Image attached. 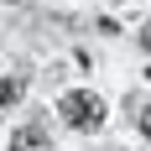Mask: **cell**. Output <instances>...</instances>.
Instances as JSON below:
<instances>
[{"instance_id": "cell-1", "label": "cell", "mask_w": 151, "mask_h": 151, "mask_svg": "<svg viewBox=\"0 0 151 151\" xmlns=\"http://www.w3.org/2000/svg\"><path fill=\"white\" fill-rule=\"evenodd\" d=\"M58 115L73 125V130H99V125H104V99L89 94V89H73V94L58 99Z\"/></svg>"}, {"instance_id": "cell-2", "label": "cell", "mask_w": 151, "mask_h": 151, "mask_svg": "<svg viewBox=\"0 0 151 151\" xmlns=\"http://www.w3.org/2000/svg\"><path fill=\"white\" fill-rule=\"evenodd\" d=\"M11 151H52V146H47V130H42V125H21V130L11 136Z\"/></svg>"}, {"instance_id": "cell-3", "label": "cell", "mask_w": 151, "mask_h": 151, "mask_svg": "<svg viewBox=\"0 0 151 151\" xmlns=\"http://www.w3.org/2000/svg\"><path fill=\"white\" fill-rule=\"evenodd\" d=\"M21 94H26V83H21V78H0V104H16Z\"/></svg>"}, {"instance_id": "cell-4", "label": "cell", "mask_w": 151, "mask_h": 151, "mask_svg": "<svg viewBox=\"0 0 151 151\" xmlns=\"http://www.w3.org/2000/svg\"><path fill=\"white\" fill-rule=\"evenodd\" d=\"M141 136H146V141H151V104H146V109H141Z\"/></svg>"}, {"instance_id": "cell-5", "label": "cell", "mask_w": 151, "mask_h": 151, "mask_svg": "<svg viewBox=\"0 0 151 151\" xmlns=\"http://www.w3.org/2000/svg\"><path fill=\"white\" fill-rule=\"evenodd\" d=\"M141 42H146V47H151V21H146V31H141Z\"/></svg>"}]
</instances>
